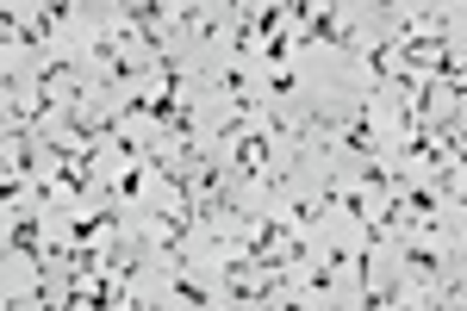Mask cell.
<instances>
[{
	"label": "cell",
	"instance_id": "6da1fadb",
	"mask_svg": "<svg viewBox=\"0 0 467 311\" xmlns=\"http://www.w3.org/2000/svg\"><path fill=\"white\" fill-rule=\"evenodd\" d=\"M399 275H405V286L431 293V286H442V280H449V255H442L436 243L405 237V249H399Z\"/></svg>",
	"mask_w": 467,
	"mask_h": 311
},
{
	"label": "cell",
	"instance_id": "8992f818",
	"mask_svg": "<svg viewBox=\"0 0 467 311\" xmlns=\"http://www.w3.org/2000/svg\"><path fill=\"white\" fill-rule=\"evenodd\" d=\"M268 94L287 106V100H293V69H268Z\"/></svg>",
	"mask_w": 467,
	"mask_h": 311
},
{
	"label": "cell",
	"instance_id": "7a4b0ae2",
	"mask_svg": "<svg viewBox=\"0 0 467 311\" xmlns=\"http://www.w3.org/2000/svg\"><path fill=\"white\" fill-rule=\"evenodd\" d=\"M218 81H224V94H231V112H237V119H255V112H262V100L250 94L244 63H218Z\"/></svg>",
	"mask_w": 467,
	"mask_h": 311
},
{
	"label": "cell",
	"instance_id": "5b68a950",
	"mask_svg": "<svg viewBox=\"0 0 467 311\" xmlns=\"http://www.w3.org/2000/svg\"><path fill=\"white\" fill-rule=\"evenodd\" d=\"M306 286H312L318 299H330V286H337V268H330V262H318V268L306 275Z\"/></svg>",
	"mask_w": 467,
	"mask_h": 311
},
{
	"label": "cell",
	"instance_id": "52a82bcc",
	"mask_svg": "<svg viewBox=\"0 0 467 311\" xmlns=\"http://www.w3.org/2000/svg\"><path fill=\"white\" fill-rule=\"evenodd\" d=\"M275 311H312V306H306V299H281Z\"/></svg>",
	"mask_w": 467,
	"mask_h": 311
},
{
	"label": "cell",
	"instance_id": "277c9868",
	"mask_svg": "<svg viewBox=\"0 0 467 311\" xmlns=\"http://www.w3.org/2000/svg\"><path fill=\"white\" fill-rule=\"evenodd\" d=\"M293 44H299V32H281V37H268V69H287Z\"/></svg>",
	"mask_w": 467,
	"mask_h": 311
},
{
	"label": "cell",
	"instance_id": "3957f363",
	"mask_svg": "<svg viewBox=\"0 0 467 311\" xmlns=\"http://www.w3.org/2000/svg\"><path fill=\"white\" fill-rule=\"evenodd\" d=\"M69 26V6L63 0H50V6H32V32H37V44H50V37Z\"/></svg>",
	"mask_w": 467,
	"mask_h": 311
}]
</instances>
